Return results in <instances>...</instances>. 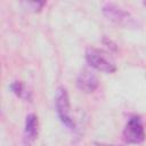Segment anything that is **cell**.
I'll list each match as a JSON object with an SVG mask.
<instances>
[{
	"instance_id": "cell-1",
	"label": "cell",
	"mask_w": 146,
	"mask_h": 146,
	"mask_svg": "<svg viewBox=\"0 0 146 146\" xmlns=\"http://www.w3.org/2000/svg\"><path fill=\"white\" fill-rule=\"evenodd\" d=\"M86 59L88 64L96 68L97 71L104 72V73H113L116 70V66L113 62V59L110 57V55L97 48H89L86 51Z\"/></svg>"
},
{
	"instance_id": "cell-2",
	"label": "cell",
	"mask_w": 146,
	"mask_h": 146,
	"mask_svg": "<svg viewBox=\"0 0 146 146\" xmlns=\"http://www.w3.org/2000/svg\"><path fill=\"white\" fill-rule=\"evenodd\" d=\"M123 140L128 144H140L145 140L146 133L143 124V120L138 115L131 116L122 132Z\"/></svg>"
},
{
	"instance_id": "cell-3",
	"label": "cell",
	"mask_w": 146,
	"mask_h": 146,
	"mask_svg": "<svg viewBox=\"0 0 146 146\" xmlns=\"http://www.w3.org/2000/svg\"><path fill=\"white\" fill-rule=\"evenodd\" d=\"M55 103H56V111L57 114L60 119V121L70 129H74L75 128V123L73 121V119L71 117V107H70V99H68V95L65 88L59 87L57 89L56 92V98H55Z\"/></svg>"
},
{
	"instance_id": "cell-4",
	"label": "cell",
	"mask_w": 146,
	"mask_h": 146,
	"mask_svg": "<svg viewBox=\"0 0 146 146\" xmlns=\"http://www.w3.org/2000/svg\"><path fill=\"white\" fill-rule=\"evenodd\" d=\"M103 13L110 21L120 26H133L136 24L133 17L128 11L113 2H106L103 6Z\"/></svg>"
},
{
	"instance_id": "cell-5",
	"label": "cell",
	"mask_w": 146,
	"mask_h": 146,
	"mask_svg": "<svg viewBox=\"0 0 146 146\" xmlns=\"http://www.w3.org/2000/svg\"><path fill=\"white\" fill-rule=\"evenodd\" d=\"M76 86L83 92H94L98 87V79L91 71L83 70L76 79Z\"/></svg>"
},
{
	"instance_id": "cell-6",
	"label": "cell",
	"mask_w": 146,
	"mask_h": 146,
	"mask_svg": "<svg viewBox=\"0 0 146 146\" xmlns=\"http://www.w3.org/2000/svg\"><path fill=\"white\" fill-rule=\"evenodd\" d=\"M39 133V121L35 114H29L25 120L24 128V144L30 146L38 137Z\"/></svg>"
},
{
	"instance_id": "cell-7",
	"label": "cell",
	"mask_w": 146,
	"mask_h": 146,
	"mask_svg": "<svg viewBox=\"0 0 146 146\" xmlns=\"http://www.w3.org/2000/svg\"><path fill=\"white\" fill-rule=\"evenodd\" d=\"M10 88H11L13 92H14L17 97L23 98V99H30V91L26 90L25 86H24L22 82L15 81V82L10 86Z\"/></svg>"
},
{
	"instance_id": "cell-8",
	"label": "cell",
	"mask_w": 146,
	"mask_h": 146,
	"mask_svg": "<svg viewBox=\"0 0 146 146\" xmlns=\"http://www.w3.org/2000/svg\"><path fill=\"white\" fill-rule=\"evenodd\" d=\"M99 146H113V145H103V144L100 145V144H99Z\"/></svg>"
},
{
	"instance_id": "cell-9",
	"label": "cell",
	"mask_w": 146,
	"mask_h": 146,
	"mask_svg": "<svg viewBox=\"0 0 146 146\" xmlns=\"http://www.w3.org/2000/svg\"><path fill=\"white\" fill-rule=\"evenodd\" d=\"M144 5H145V6H146V1H145V2H144Z\"/></svg>"
}]
</instances>
